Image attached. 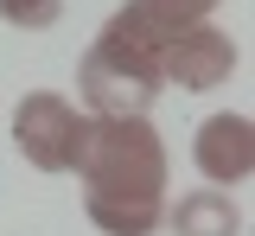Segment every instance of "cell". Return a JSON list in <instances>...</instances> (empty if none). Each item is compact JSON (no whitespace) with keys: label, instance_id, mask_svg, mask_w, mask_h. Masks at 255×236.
I'll return each mask as SVG.
<instances>
[{"label":"cell","instance_id":"7a4b0ae2","mask_svg":"<svg viewBox=\"0 0 255 236\" xmlns=\"http://www.w3.org/2000/svg\"><path fill=\"white\" fill-rule=\"evenodd\" d=\"M159 51H166V38L134 6L109 13L102 38L90 45V58L77 70V90L90 102V115H147L153 96H159V83H166L159 77Z\"/></svg>","mask_w":255,"mask_h":236},{"label":"cell","instance_id":"5b68a950","mask_svg":"<svg viewBox=\"0 0 255 236\" xmlns=\"http://www.w3.org/2000/svg\"><path fill=\"white\" fill-rule=\"evenodd\" d=\"M191 160H198V172H204L211 185H243L255 172V128H249V115H211V121L198 128V140H191Z\"/></svg>","mask_w":255,"mask_h":236},{"label":"cell","instance_id":"52a82bcc","mask_svg":"<svg viewBox=\"0 0 255 236\" xmlns=\"http://www.w3.org/2000/svg\"><path fill=\"white\" fill-rule=\"evenodd\" d=\"M128 6H134V13H140V19H147V26H153V32L166 38V45H172L179 32H191V26H204L217 0H128Z\"/></svg>","mask_w":255,"mask_h":236},{"label":"cell","instance_id":"3957f363","mask_svg":"<svg viewBox=\"0 0 255 236\" xmlns=\"http://www.w3.org/2000/svg\"><path fill=\"white\" fill-rule=\"evenodd\" d=\"M77 134H83V115L64 96H51V90H32V96L13 109V147H19L38 172H70Z\"/></svg>","mask_w":255,"mask_h":236},{"label":"cell","instance_id":"ba28073f","mask_svg":"<svg viewBox=\"0 0 255 236\" xmlns=\"http://www.w3.org/2000/svg\"><path fill=\"white\" fill-rule=\"evenodd\" d=\"M64 0H0V19L6 26H19V32H45V26H58Z\"/></svg>","mask_w":255,"mask_h":236},{"label":"cell","instance_id":"6da1fadb","mask_svg":"<svg viewBox=\"0 0 255 236\" xmlns=\"http://www.w3.org/2000/svg\"><path fill=\"white\" fill-rule=\"evenodd\" d=\"M83 211L109 236H153L166 217V140L147 115H83L77 160Z\"/></svg>","mask_w":255,"mask_h":236},{"label":"cell","instance_id":"8992f818","mask_svg":"<svg viewBox=\"0 0 255 236\" xmlns=\"http://www.w3.org/2000/svg\"><path fill=\"white\" fill-rule=\"evenodd\" d=\"M159 224H172V236H243V211L223 198V192L198 185V192H185Z\"/></svg>","mask_w":255,"mask_h":236},{"label":"cell","instance_id":"277c9868","mask_svg":"<svg viewBox=\"0 0 255 236\" xmlns=\"http://www.w3.org/2000/svg\"><path fill=\"white\" fill-rule=\"evenodd\" d=\"M230 70H236V45H230V32H217L211 19L191 26V32H179L166 51H159V77L179 83V90H211V83H223Z\"/></svg>","mask_w":255,"mask_h":236}]
</instances>
